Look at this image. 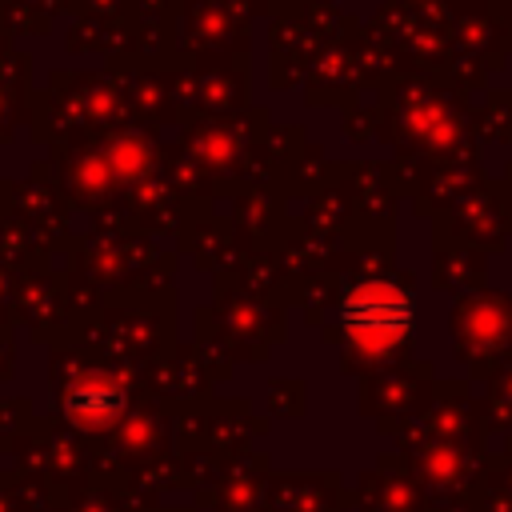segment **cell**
<instances>
[{
    "label": "cell",
    "instance_id": "cell-1",
    "mask_svg": "<svg viewBox=\"0 0 512 512\" xmlns=\"http://www.w3.org/2000/svg\"><path fill=\"white\" fill-rule=\"evenodd\" d=\"M408 296H400L392 284H364L344 300V324L348 328H404L408 324Z\"/></svg>",
    "mask_w": 512,
    "mask_h": 512
}]
</instances>
